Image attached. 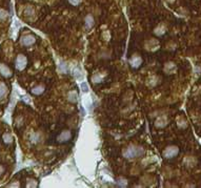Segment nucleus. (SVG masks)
<instances>
[{"instance_id":"nucleus-23","label":"nucleus","mask_w":201,"mask_h":188,"mask_svg":"<svg viewBox=\"0 0 201 188\" xmlns=\"http://www.w3.org/2000/svg\"><path fill=\"white\" fill-rule=\"evenodd\" d=\"M3 171H4V168L2 167V166H0V175L3 174Z\"/></svg>"},{"instance_id":"nucleus-6","label":"nucleus","mask_w":201,"mask_h":188,"mask_svg":"<svg viewBox=\"0 0 201 188\" xmlns=\"http://www.w3.org/2000/svg\"><path fill=\"white\" fill-rule=\"evenodd\" d=\"M0 75L6 77V78H10V77H12V71L10 70L8 65L0 63Z\"/></svg>"},{"instance_id":"nucleus-18","label":"nucleus","mask_w":201,"mask_h":188,"mask_svg":"<svg viewBox=\"0 0 201 188\" xmlns=\"http://www.w3.org/2000/svg\"><path fill=\"white\" fill-rule=\"evenodd\" d=\"M74 75L76 77V79H81L82 76H83V74L81 73V71H80L79 68H77V70L74 71Z\"/></svg>"},{"instance_id":"nucleus-4","label":"nucleus","mask_w":201,"mask_h":188,"mask_svg":"<svg viewBox=\"0 0 201 188\" xmlns=\"http://www.w3.org/2000/svg\"><path fill=\"white\" fill-rule=\"evenodd\" d=\"M71 138H72V132H71L70 130H63V132L57 137V142L64 143L70 140Z\"/></svg>"},{"instance_id":"nucleus-7","label":"nucleus","mask_w":201,"mask_h":188,"mask_svg":"<svg viewBox=\"0 0 201 188\" xmlns=\"http://www.w3.org/2000/svg\"><path fill=\"white\" fill-rule=\"evenodd\" d=\"M142 63V59L140 56H133L129 60V64H131L132 67L134 68H138Z\"/></svg>"},{"instance_id":"nucleus-10","label":"nucleus","mask_w":201,"mask_h":188,"mask_svg":"<svg viewBox=\"0 0 201 188\" xmlns=\"http://www.w3.org/2000/svg\"><path fill=\"white\" fill-rule=\"evenodd\" d=\"M84 24H85V26H87V29L93 28V25H94V18H93L91 15H87L84 19Z\"/></svg>"},{"instance_id":"nucleus-19","label":"nucleus","mask_w":201,"mask_h":188,"mask_svg":"<svg viewBox=\"0 0 201 188\" xmlns=\"http://www.w3.org/2000/svg\"><path fill=\"white\" fill-rule=\"evenodd\" d=\"M83 104L85 105V107H89V106L91 105V99L89 97L83 98Z\"/></svg>"},{"instance_id":"nucleus-8","label":"nucleus","mask_w":201,"mask_h":188,"mask_svg":"<svg viewBox=\"0 0 201 188\" xmlns=\"http://www.w3.org/2000/svg\"><path fill=\"white\" fill-rule=\"evenodd\" d=\"M8 94V86L3 82H0V100H2Z\"/></svg>"},{"instance_id":"nucleus-12","label":"nucleus","mask_w":201,"mask_h":188,"mask_svg":"<svg viewBox=\"0 0 201 188\" xmlns=\"http://www.w3.org/2000/svg\"><path fill=\"white\" fill-rule=\"evenodd\" d=\"M77 93H76L75 90H72V91H70L68 93V100L70 101V102H76L77 101Z\"/></svg>"},{"instance_id":"nucleus-21","label":"nucleus","mask_w":201,"mask_h":188,"mask_svg":"<svg viewBox=\"0 0 201 188\" xmlns=\"http://www.w3.org/2000/svg\"><path fill=\"white\" fill-rule=\"evenodd\" d=\"M25 14L26 15H32V14H34V10L32 9L31 6H28L25 9Z\"/></svg>"},{"instance_id":"nucleus-2","label":"nucleus","mask_w":201,"mask_h":188,"mask_svg":"<svg viewBox=\"0 0 201 188\" xmlns=\"http://www.w3.org/2000/svg\"><path fill=\"white\" fill-rule=\"evenodd\" d=\"M179 152V148L177 146H168L164 149L163 152V157L166 159H172V158L176 157Z\"/></svg>"},{"instance_id":"nucleus-20","label":"nucleus","mask_w":201,"mask_h":188,"mask_svg":"<svg viewBox=\"0 0 201 188\" xmlns=\"http://www.w3.org/2000/svg\"><path fill=\"white\" fill-rule=\"evenodd\" d=\"M59 70L62 71V73H65V71H67V64L64 62H61L59 64Z\"/></svg>"},{"instance_id":"nucleus-13","label":"nucleus","mask_w":201,"mask_h":188,"mask_svg":"<svg viewBox=\"0 0 201 188\" xmlns=\"http://www.w3.org/2000/svg\"><path fill=\"white\" fill-rule=\"evenodd\" d=\"M80 87H81V90H82L84 94L89 93V85H87V82H82V83H80Z\"/></svg>"},{"instance_id":"nucleus-3","label":"nucleus","mask_w":201,"mask_h":188,"mask_svg":"<svg viewBox=\"0 0 201 188\" xmlns=\"http://www.w3.org/2000/svg\"><path fill=\"white\" fill-rule=\"evenodd\" d=\"M16 68L18 71H23L25 68L26 64H28V59L24 55H18L16 58Z\"/></svg>"},{"instance_id":"nucleus-17","label":"nucleus","mask_w":201,"mask_h":188,"mask_svg":"<svg viewBox=\"0 0 201 188\" xmlns=\"http://www.w3.org/2000/svg\"><path fill=\"white\" fill-rule=\"evenodd\" d=\"M8 17V12L4 11V10L0 9V20H3Z\"/></svg>"},{"instance_id":"nucleus-14","label":"nucleus","mask_w":201,"mask_h":188,"mask_svg":"<svg viewBox=\"0 0 201 188\" xmlns=\"http://www.w3.org/2000/svg\"><path fill=\"white\" fill-rule=\"evenodd\" d=\"M37 186V183H36L35 180L33 179H29L28 183H26V187H36Z\"/></svg>"},{"instance_id":"nucleus-9","label":"nucleus","mask_w":201,"mask_h":188,"mask_svg":"<svg viewBox=\"0 0 201 188\" xmlns=\"http://www.w3.org/2000/svg\"><path fill=\"white\" fill-rule=\"evenodd\" d=\"M44 90L45 88L43 85H37V86H35V87H33L32 94H33V95H36V96H39V95H41V94H43Z\"/></svg>"},{"instance_id":"nucleus-11","label":"nucleus","mask_w":201,"mask_h":188,"mask_svg":"<svg viewBox=\"0 0 201 188\" xmlns=\"http://www.w3.org/2000/svg\"><path fill=\"white\" fill-rule=\"evenodd\" d=\"M2 140H3V142L6 143V144H11V143L13 142V137H12L11 133L6 132L2 136Z\"/></svg>"},{"instance_id":"nucleus-16","label":"nucleus","mask_w":201,"mask_h":188,"mask_svg":"<svg viewBox=\"0 0 201 188\" xmlns=\"http://www.w3.org/2000/svg\"><path fill=\"white\" fill-rule=\"evenodd\" d=\"M92 80L94 81V82H96V83L101 82L102 77H101V75H99V74H96V75H95V76H93V77H92Z\"/></svg>"},{"instance_id":"nucleus-22","label":"nucleus","mask_w":201,"mask_h":188,"mask_svg":"<svg viewBox=\"0 0 201 188\" xmlns=\"http://www.w3.org/2000/svg\"><path fill=\"white\" fill-rule=\"evenodd\" d=\"M68 1H70V3H72L73 6H77L80 2V0H68Z\"/></svg>"},{"instance_id":"nucleus-5","label":"nucleus","mask_w":201,"mask_h":188,"mask_svg":"<svg viewBox=\"0 0 201 188\" xmlns=\"http://www.w3.org/2000/svg\"><path fill=\"white\" fill-rule=\"evenodd\" d=\"M35 41H36V39L33 35H25L21 38V43H22V45L24 46L33 45V44L35 43Z\"/></svg>"},{"instance_id":"nucleus-15","label":"nucleus","mask_w":201,"mask_h":188,"mask_svg":"<svg viewBox=\"0 0 201 188\" xmlns=\"http://www.w3.org/2000/svg\"><path fill=\"white\" fill-rule=\"evenodd\" d=\"M117 184H118V186L120 187H126L127 185V183H126V180L120 178V179H118V181H117Z\"/></svg>"},{"instance_id":"nucleus-1","label":"nucleus","mask_w":201,"mask_h":188,"mask_svg":"<svg viewBox=\"0 0 201 188\" xmlns=\"http://www.w3.org/2000/svg\"><path fill=\"white\" fill-rule=\"evenodd\" d=\"M144 153V150L142 147H139V146H129L127 147L123 152V155L127 159H133V158H138V157H141L143 155Z\"/></svg>"}]
</instances>
